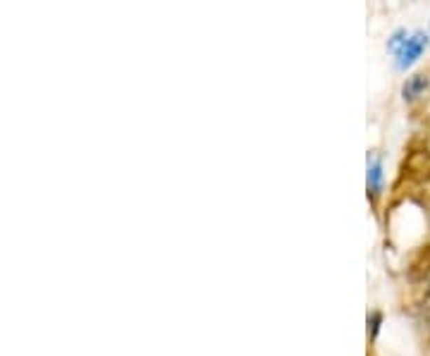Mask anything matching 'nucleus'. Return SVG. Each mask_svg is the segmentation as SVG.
<instances>
[{"label":"nucleus","mask_w":430,"mask_h":356,"mask_svg":"<svg viewBox=\"0 0 430 356\" xmlns=\"http://www.w3.org/2000/svg\"><path fill=\"white\" fill-rule=\"evenodd\" d=\"M428 48V36L426 34H414V36H409L404 41V46L397 50V67L399 69H406L411 67L414 62L418 60V57L423 55V50Z\"/></svg>","instance_id":"obj_1"},{"label":"nucleus","mask_w":430,"mask_h":356,"mask_svg":"<svg viewBox=\"0 0 430 356\" xmlns=\"http://www.w3.org/2000/svg\"><path fill=\"white\" fill-rule=\"evenodd\" d=\"M366 182H368V191L373 196L380 194L382 189V163L373 158L368 163V174H366Z\"/></svg>","instance_id":"obj_2"},{"label":"nucleus","mask_w":430,"mask_h":356,"mask_svg":"<svg viewBox=\"0 0 430 356\" xmlns=\"http://www.w3.org/2000/svg\"><path fill=\"white\" fill-rule=\"evenodd\" d=\"M426 89H428V77H423V74H416V77H411L404 84V98H406V101H414V98L421 96V93L426 91Z\"/></svg>","instance_id":"obj_3"},{"label":"nucleus","mask_w":430,"mask_h":356,"mask_svg":"<svg viewBox=\"0 0 430 356\" xmlns=\"http://www.w3.org/2000/svg\"><path fill=\"white\" fill-rule=\"evenodd\" d=\"M418 184V191H416V198L423 203L426 208H430V179H423V182H416Z\"/></svg>","instance_id":"obj_4"},{"label":"nucleus","mask_w":430,"mask_h":356,"mask_svg":"<svg viewBox=\"0 0 430 356\" xmlns=\"http://www.w3.org/2000/svg\"><path fill=\"white\" fill-rule=\"evenodd\" d=\"M426 151H428V153H430V139H428V142H426Z\"/></svg>","instance_id":"obj_5"}]
</instances>
